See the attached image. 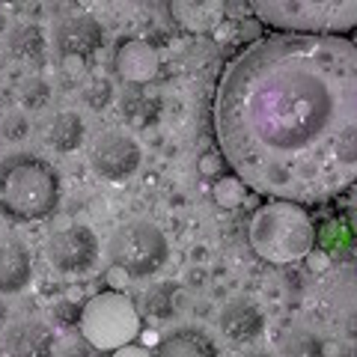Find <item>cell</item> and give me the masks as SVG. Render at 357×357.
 I'll use <instances>...</instances> for the list:
<instances>
[{
  "instance_id": "1",
  "label": "cell",
  "mask_w": 357,
  "mask_h": 357,
  "mask_svg": "<svg viewBox=\"0 0 357 357\" xmlns=\"http://www.w3.org/2000/svg\"><path fill=\"white\" fill-rule=\"evenodd\" d=\"M220 155L256 194L321 203L357 182V42L268 33L215 89Z\"/></svg>"
},
{
  "instance_id": "2",
  "label": "cell",
  "mask_w": 357,
  "mask_h": 357,
  "mask_svg": "<svg viewBox=\"0 0 357 357\" xmlns=\"http://www.w3.org/2000/svg\"><path fill=\"white\" fill-rule=\"evenodd\" d=\"M63 182L57 167L39 155L13 152L0 158V211L18 223L51 218L60 206Z\"/></svg>"
},
{
  "instance_id": "3",
  "label": "cell",
  "mask_w": 357,
  "mask_h": 357,
  "mask_svg": "<svg viewBox=\"0 0 357 357\" xmlns=\"http://www.w3.org/2000/svg\"><path fill=\"white\" fill-rule=\"evenodd\" d=\"M250 250L271 265H292L316 250L319 229L310 211L289 199H268L250 215Z\"/></svg>"
},
{
  "instance_id": "4",
  "label": "cell",
  "mask_w": 357,
  "mask_h": 357,
  "mask_svg": "<svg viewBox=\"0 0 357 357\" xmlns=\"http://www.w3.org/2000/svg\"><path fill=\"white\" fill-rule=\"evenodd\" d=\"M259 24L292 36H340L357 30V0H265L250 3Z\"/></svg>"
},
{
  "instance_id": "5",
  "label": "cell",
  "mask_w": 357,
  "mask_h": 357,
  "mask_svg": "<svg viewBox=\"0 0 357 357\" xmlns=\"http://www.w3.org/2000/svg\"><path fill=\"white\" fill-rule=\"evenodd\" d=\"M77 331L96 351H116L140 337V312L128 295L107 289L81 307Z\"/></svg>"
},
{
  "instance_id": "6",
  "label": "cell",
  "mask_w": 357,
  "mask_h": 357,
  "mask_svg": "<svg viewBox=\"0 0 357 357\" xmlns=\"http://www.w3.org/2000/svg\"><path fill=\"white\" fill-rule=\"evenodd\" d=\"M110 265H119L128 277H152L170 259V238L155 220H128L110 236Z\"/></svg>"
},
{
  "instance_id": "7",
  "label": "cell",
  "mask_w": 357,
  "mask_h": 357,
  "mask_svg": "<svg viewBox=\"0 0 357 357\" xmlns=\"http://www.w3.org/2000/svg\"><path fill=\"white\" fill-rule=\"evenodd\" d=\"M140 161L143 149L128 131L107 128L89 143V167L102 178H110V182H122V178L134 176Z\"/></svg>"
},
{
  "instance_id": "8",
  "label": "cell",
  "mask_w": 357,
  "mask_h": 357,
  "mask_svg": "<svg viewBox=\"0 0 357 357\" xmlns=\"http://www.w3.org/2000/svg\"><path fill=\"white\" fill-rule=\"evenodd\" d=\"M98 236L84 223H69L57 229L48 241V262L60 274H86L98 262Z\"/></svg>"
},
{
  "instance_id": "9",
  "label": "cell",
  "mask_w": 357,
  "mask_h": 357,
  "mask_svg": "<svg viewBox=\"0 0 357 357\" xmlns=\"http://www.w3.org/2000/svg\"><path fill=\"white\" fill-rule=\"evenodd\" d=\"M114 69L122 81L140 86V84L155 81V75L161 69V60H158V51L146 39H122L114 54Z\"/></svg>"
},
{
  "instance_id": "10",
  "label": "cell",
  "mask_w": 357,
  "mask_h": 357,
  "mask_svg": "<svg viewBox=\"0 0 357 357\" xmlns=\"http://www.w3.org/2000/svg\"><path fill=\"white\" fill-rule=\"evenodd\" d=\"M54 42L60 48V57H89L102 48L105 42V30L93 15H69L63 18L57 30H54Z\"/></svg>"
},
{
  "instance_id": "11",
  "label": "cell",
  "mask_w": 357,
  "mask_h": 357,
  "mask_svg": "<svg viewBox=\"0 0 357 357\" xmlns=\"http://www.w3.org/2000/svg\"><path fill=\"white\" fill-rule=\"evenodd\" d=\"M33 280V259L15 232H0V295H15Z\"/></svg>"
},
{
  "instance_id": "12",
  "label": "cell",
  "mask_w": 357,
  "mask_h": 357,
  "mask_svg": "<svg viewBox=\"0 0 357 357\" xmlns=\"http://www.w3.org/2000/svg\"><path fill=\"white\" fill-rule=\"evenodd\" d=\"M218 325L223 331V337L232 340V342H253L265 331V316L253 301L232 298L229 304H223Z\"/></svg>"
},
{
  "instance_id": "13",
  "label": "cell",
  "mask_w": 357,
  "mask_h": 357,
  "mask_svg": "<svg viewBox=\"0 0 357 357\" xmlns=\"http://www.w3.org/2000/svg\"><path fill=\"white\" fill-rule=\"evenodd\" d=\"M9 357H54V331L39 319H21L6 333Z\"/></svg>"
},
{
  "instance_id": "14",
  "label": "cell",
  "mask_w": 357,
  "mask_h": 357,
  "mask_svg": "<svg viewBox=\"0 0 357 357\" xmlns=\"http://www.w3.org/2000/svg\"><path fill=\"white\" fill-rule=\"evenodd\" d=\"M155 357H220L215 340L197 328H178L158 342Z\"/></svg>"
},
{
  "instance_id": "15",
  "label": "cell",
  "mask_w": 357,
  "mask_h": 357,
  "mask_svg": "<svg viewBox=\"0 0 357 357\" xmlns=\"http://www.w3.org/2000/svg\"><path fill=\"white\" fill-rule=\"evenodd\" d=\"M84 137H86V126H84V119L77 116L75 110H63V114H57V116L51 119L48 134H45L48 146L57 149V152H75V149H81Z\"/></svg>"
},
{
  "instance_id": "16",
  "label": "cell",
  "mask_w": 357,
  "mask_h": 357,
  "mask_svg": "<svg viewBox=\"0 0 357 357\" xmlns=\"http://www.w3.org/2000/svg\"><path fill=\"white\" fill-rule=\"evenodd\" d=\"M122 114L131 122L134 128H146V126H155L161 116V98L158 96H146V93H122Z\"/></svg>"
},
{
  "instance_id": "17",
  "label": "cell",
  "mask_w": 357,
  "mask_h": 357,
  "mask_svg": "<svg viewBox=\"0 0 357 357\" xmlns=\"http://www.w3.org/2000/svg\"><path fill=\"white\" fill-rule=\"evenodd\" d=\"M170 13L188 30H211L223 15V3H173Z\"/></svg>"
},
{
  "instance_id": "18",
  "label": "cell",
  "mask_w": 357,
  "mask_h": 357,
  "mask_svg": "<svg viewBox=\"0 0 357 357\" xmlns=\"http://www.w3.org/2000/svg\"><path fill=\"white\" fill-rule=\"evenodd\" d=\"M45 30L39 24H18L9 33V51L18 60H39L45 54Z\"/></svg>"
},
{
  "instance_id": "19",
  "label": "cell",
  "mask_w": 357,
  "mask_h": 357,
  "mask_svg": "<svg viewBox=\"0 0 357 357\" xmlns=\"http://www.w3.org/2000/svg\"><path fill=\"white\" fill-rule=\"evenodd\" d=\"M283 357H325V345L316 333L310 331H292L289 337L280 342Z\"/></svg>"
},
{
  "instance_id": "20",
  "label": "cell",
  "mask_w": 357,
  "mask_h": 357,
  "mask_svg": "<svg viewBox=\"0 0 357 357\" xmlns=\"http://www.w3.org/2000/svg\"><path fill=\"white\" fill-rule=\"evenodd\" d=\"M244 191H248L244 182L232 173V176H218L215 188H211V197H215V203L220 208H238L244 203Z\"/></svg>"
},
{
  "instance_id": "21",
  "label": "cell",
  "mask_w": 357,
  "mask_h": 357,
  "mask_svg": "<svg viewBox=\"0 0 357 357\" xmlns=\"http://www.w3.org/2000/svg\"><path fill=\"white\" fill-rule=\"evenodd\" d=\"M173 295H176V289L170 283L155 286V289H149V292H146V298H143V307H146V312H149L152 319H170L173 312H176L173 310L176 307Z\"/></svg>"
},
{
  "instance_id": "22",
  "label": "cell",
  "mask_w": 357,
  "mask_h": 357,
  "mask_svg": "<svg viewBox=\"0 0 357 357\" xmlns=\"http://www.w3.org/2000/svg\"><path fill=\"white\" fill-rule=\"evenodd\" d=\"M51 98V86L48 81H42L39 75H30L24 84H21V105H24L27 110H39L48 105Z\"/></svg>"
},
{
  "instance_id": "23",
  "label": "cell",
  "mask_w": 357,
  "mask_h": 357,
  "mask_svg": "<svg viewBox=\"0 0 357 357\" xmlns=\"http://www.w3.org/2000/svg\"><path fill=\"white\" fill-rule=\"evenodd\" d=\"M84 102L93 110H105L110 102H114V84H110L107 77H96V81H89V86L84 89Z\"/></svg>"
},
{
  "instance_id": "24",
  "label": "cell",
  "mask_w": 357,
  "mask_h": 357,
  "mask_svg": "<svg viewBox=\"0 0 357 357\" xmlns=\"http://www.w3.org/2000/svg\"><path fill=\"white\" fill-rule=\"evenodd\" d=\"M0 134H3V140H9V143L27 140V134H30L27 116L21 114V110H9V114L3 116V122H0Z\"/></svg>"
},
{
  "instance_id": "25",
  "label": "cell",
  "mask_w": 357,
  "mask_h": 357,
  "mask_svg": "<svg viewBox=\"0 0 357 357\" xmlns=\"http://www.w3.org/2000/svg\"><path fill=\"white\" fill-rule=\"evenodd\" d=\"M51 312H54V321H57L60 328H75L77 321H81V307L72 304V301H60Z\"/></svg>"
},
{
  "instance_id": "26",
  "label": "cell",
  "mask_w": 357,
  "mask_h": 357,
  "mask_svg": "<svg viewBox=\"0 0 357 357\" xmlns=\"http://www.w3.org/2000/svg\"><path fill=\"white\" fill-rule=\"evenodd\" d=\"M197 167H199V173H203L206 178H218V173H220V155L218 152H203V155H199V161H197Z\"/></svg>"
},
{
  "instance_id": "27",
  "label": "cell",
  "mask_w": 357,
  "mask_h": 357,
  "mask_svg": "<svg viewBox=\"0 0 357 357\" xmlns=\"http://www.w3.org/2000/svg\"><path fill=\"white\" fill-rule=\"evenodd\" d=\"M345 223H349V232L357 238V182L349 188V199H345Z\"/></svg>"
},
{
  "instance_id": "28",
  "label": "cell",
  "mask_w": 357,
  "mask_h": 357,
  "mask_svg": "<svg viewBox=\"0 0 357 357\" xmlns=\"http://www.w3.org/2000/svg\"><path fill=\"white\" fill-rule=\"evenodd\" d=\"M60 66H63L66 77H75V81L86 72V60L84 57H72V54H69V57H60Z\"/></svg>"
},
{
  "instance_id": "29",
  "label": "cell",
  "mask_w": 357,
  "mask_h": 357,
  "mask_svg": "<svg viewBox=\"0 0 357 357\" xmlns=\"http://www.w3.org/2000/svg\"><path fill=\"white\" fill-rule=\"evenodd\" d=\"M105 280H107V286H110V292H122V286L128 283V274L122 271L119 265H110L107 274H105Z\"/></svg>"
},
{
  "instance_id": "30",
  "label": "cell",
  "mask_w": 357,
  "mask_h": 357,
  "mask_svg": "<svg viewBox=\"0 0 357 357\" xmlns=\"http://www.w3.org/2000/svg\"><path fill=\"white\" fill-rule=\"evenodd\" d=\"M110 357H155L146 345H134V342H128V345H122V349H116V351H110Z\"/></svg>"
},
{
  "instance_id": "31",
  "label": "cell",
  "mask_w": 357,
  "mask_h": 357,
  "mask_svg": "<svg viewBox=\"0 0 357 357\" xmlns=\"http://www.w3.org/2000/svg\"><path fill=\"white\" fill-rule=\"evenodd\" d=\"M307 265H310V271H328V265H331V256L325 253V250H312L310 256H307Z\"/></svg>"
},
{
  "instance_id": "32",
  "label": "cell",
  "mask_w": 357,
  "mask_h": 357,
  "mask_svg": "<svg viewBox=\"0 0 357 357\" xmlns=\"http://www.w3.org/2000/svg\"><path fill=\"white\" fill-rule=\"evenodd\" d=\"M342 331H345V337H349L351 342H357V310H351L349 316H345V325H342Z\"/></svg>"
},
{
  "instance_id": "33",
  "label": "cell",
  "mask_w": 357,
  "mask_h": 357,
  "mask_svg": "<svg viewBox=\"0 0 357 357\" xmlns=\"http://www.w3.org/2000/svg\"><path fill=\"white\" fill-rule=\"evenodd\" d=\"M89 351H93V345H81V342H77V345H66V357H89Z\"/></svg>"
},
{
  "instance_id": "34",
  "label": "cell",
  "mask_w": 357,
  "mask_h": 357,
  "mask_svg": "<svg viewBox=\"0 0 357 357\" xmlns=\"http://www.w3.org/2000/svg\"><path fill=\"white\" fill-rule=\"evenodd\" d=\"M143 342H146V349H149V345H152V342H158V340H155V333H152V331H146V333H143Z\"/></svg>"
},
{
  "instance_id": "35",
  "label": "cell",
  "mask_w": 357,
  "mask_h": 357,
  "mask_svg": "<svg viewBox=\"0 0 357 357\" xmlns=\"http://www.w3.org/2000/svg\"><path fill=\"white\" fill-rule=\"evenodd\" d=\"M3 30H6V13L0 9V33H3Z\"/></svg>"
},
{
  "instance_id": "36",
  "label": "cell",
  "mask_w": 357,
  "mask_h": 357,
  "mask_svg": "<svg viewBox=\"0 0 357 357\" xmlns=\"http://www.w3.org/2000/svg\"><path fill=\"white\" fill-rule=\"evenodd\" d=\"M248 357H268V354H262V351H253V354H248Z\"/></svg>"
},
{
  "instance_id": "37",
  "label": "cell",
  "mask_w": 357,
  "mask_h": 357,
  "mask_svg": "<svg viewBox=\"0 0 357 357\" xmlns=\"http://www.w3.org/2000/svg\"><path fill=\"white\" fill-rule=\"evenodd\" d=\"M0 72H3V57H0Z\"/></svg>"
}]
</instances>
